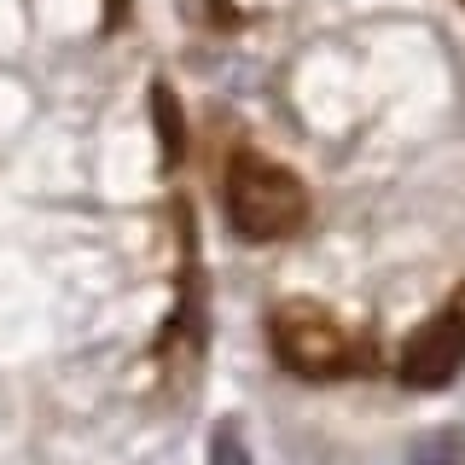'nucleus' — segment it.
Returning a JSON list of instances; mask_svg holds the SVG:
<instances>
[{"instance_id": "f257e3e1", "label": "nucleus", "mask_w": 465, "mask_h": 465, "mask_svg": "<svg viewBox=\"0 0 465 465\" xmlns=\"http://www.w3.org/2000/svg\"><path fill=\"white\" fill-rule=\"evenodd\" d=\"M268 343H273V355H280V367L309 378V384L355 378L367 367V343H361L326 302H309V297H291L268 314Z\"/></svg>"}, {"instance_id": "f03ea898", "label": "nucleus", "mask_w": 465, "mask_h": 465, "mask_svg": "<svg viewBox=\"0 0 465 465\" xmlns=\"http://www.w3.org/2000/svg\"><path fill=\"white\" fill-rule=\"evenodd\" d=\"M227 222L239 239L251 244H273V239H291L302 222H309V186L297 181L285 163L262 152H239L227 163Z\"/></svg>"}, {"instance_id": "7ed1b4c3", "label": "nucleus", "mask_w": 465, "mask_h": 465, "mask_svg": "<svg viewBox=\"0 0 465 465\" xmlns=\"http://www.w3.org/2000/svg\"><path fill=\"white\" fill-rule=\"evenodd\" d=\"M465 367V285L436 309L396 355V378L407 390H448Z\"/></svg>"}, {"instance_id": "20e7f679", "label": "nucleus", "mask_w": 465, "mask_h": 465, "mask_svg": "<svg viewBox=\"0 0 465 465\" xmlns=\"http://www.w3.org/2000/svg\"><path fill=\"white\" fill-rule=\"evenodd\" d=\"M152 111H157V134H163V163L174 169L181 163V145H186V134H181V105H174V94L163 82L152 87Z\"/></svg>"}, {"instance_id": "39448f33", "label": "nucleus", "mask_w": 465, "mask_h": 465, "mask_svg": "<svg viewBox=\"0 0 465 465\" xmlns=\"http://www.w3.org/2000/svg\"><path fill=\"white\" fill-rule=\"evenodd\" d=\"M460 6H465V0H460Z\"/></svg>"}]
</instances>
